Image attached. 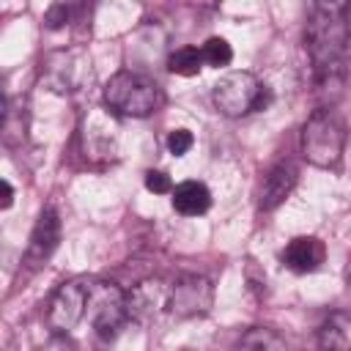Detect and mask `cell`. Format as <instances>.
Segmentation results:
<instances>
[{"instance_id":"8fae6325","label":"cell","mask_w":351,"mask_h":351,"mask_svg":"<svg viewBox=\"0 0 351 351\" xmlns=\"http://www.w3.org/2000/svg\"><path fill=\"white\" fill-rule=\"evenodd\" d=\"M326 258V247L321 239L315 236H296L288 241V247L282 250V263L285 269L296 271V274H310L315 271Z\"/></svg>"},{"instance_id":"9c48e42d","label":"cell","mask_w":351,"mask_h":351,"mask_svg":"<svg viewBox=\"0 0 351 351\" xmlns=\"http://www.w3.org/2000/svg\"><path fill=\"white\" fill-rule=\"evenodd\" d=\"M167 299H170V285H162L159 280L140 282V285H134V288L126 293L129 318H137V321L156 318L159 310L167 307Z\"/></svg>"},{"instance_id":"ba28073f","label":"cell","mask_w":351,"mask_h":351,"mask_svg":"<svg viewBox=\"0 0 351 351\" xmlns=\"http://www.w3.org/2000/svg\"><path fill=\"white\" fill-rule=\"evenodd\" d=\"M214 304V288L203 274H181L170 285V299L167 310L176 313L178 318H192L208 313Z\"/></svg>"},{"instance_id":"e0dca14e","label":"cell","mask_w":351,"mask_h":351,"mask_svg":"<svg viewBox=\"0 0 351 351\" xmlns=\"http://www.w3.org/2000/svg\"><path fill=\"white\" fill-rule=\"evenodd\" d=\"M200 52H203V60H206L208 66H214V69L228 66V63L233 60V49H230V44H228L222 36L206 38V44L200 47Z\"/></svg>"},{"instance_id":"30bf717a","label":"cell","mask_w":351,"mask_h":351,"mask_svg":"<svg viewBox=\"0 0 351 351\" xmlns=\"http://www.w3.org/2000/svg\"><path fill=\"white\" fill-rule=\"evenodd\" d=\"M60 241V219H58V211L52 206H47L38 219H36V228L30 233V244H27V261L30 263H44L55 247Z\"/></svg>"},{"instance_id":"6da1fadb","label":"cell","mask_w":351,"mask_h":351,"mask_svg":"<svg viewBox=\"0 0 351 351\" xmlns=\"http://www.w3.org/2000/svg\"><path fill=\"white\" fill-rule=\"evenodd\" d=\"M348 5L315 3L304 27V47L315 66V85L321 93L340 85L343 58L348 49Z\"/></svg>"},{"instance_id":"44dd1931","label":"cell","mask_w":351,"mask_h":351,"mask_svg":"<svg viewBox=\"0 0 351 351\" xmlns=\"http://www.w3.org/2000/svg\"><path fill=\"white\" fill-rule=\"evenodd\" d=\"M41 351H77V343H74L69 335H52V337L41 346Z\"/></svg>"},{"instance_id":"d6986e66","label":"cell","mask_w":351,"mask_h":351,"mask_svg":"<svg viewBox=\"0 0 351 351\" xmlns=\"http://www.w3.org/2000/svg\"><path fill=\"white\" fill-rule=\"evenodd\" d=\"M145 189L148 192H154V195H173V181H170V176L165 173V170H148L145 173Z\"/></svg>"},{"instance_id":"7402d4cb","label":"cell","mask_w":351,"mask_h":351,"mask_svg":"<svg viewBox=\"0 0 351 351\" xmlns=\"http://www.w3.org/2000/svg\"><path fill=\"white\" fill-rule=\"evenodd\" d=\"M0 189H3V200H0V208H8L11 203H14V189H11V184L3 178L0 181Z\"/></svg>"},{"instance_id":"8992f818","label":"cell","mask_w":351,"mask_h":351,"mask_svg":"<svg viewBox=\"0 0 351 351\" xmlns=\"http://www.w3.org/2000/svg\"><path fill=\"white\" fill-rule=\"evenodd\" d=\"M88 288H90V280H69L52 293L49 307H47V324L55 335H66L85 318Z\"/></svg>"},{"instance_id":"2e32d148","label":"cell","mask_w":351,"mask_h":351,"mask_svg":"<svg viewBox=\"0 0 351 351\" xmlns=\"http://www.w3.org/2000/svg\"><path fill=\"white\" fill-rule=\"evenodd\" d=\"M203 52L197 47H181L176 52H170L167 58V71L178 74V77H195L203 69Z\"/></svg>"},{"instance_id":"52a82bcc","label":"cell","mask_w":351,"mask_h":351,"mask_svg":"<svg viewBox=\"0 0 351 351\" xmlns=\"http://www.w3.org/2000/svg\"><path fill=\"white\" fill-rule=\"evenodd\" d=\"M44 80L58 93H71L90 80V58L82 49H60L44 60Z\"/></svg>"},{"instance_id":"ffe728a7","label":"cell","mask_w":351,"mask_h":351,"mask_svg":"<svg viewBox=\"0 0 351 351\" xmlns=\"http://www.w3.org/2000/svg\"><path fill=\"white\" fill-rule=\"evenodd\" d=\"M69 16H71V11H69V5H52L49 11H47V16H44V25L49 27V30H58V27H63V25H69Z\"/></svg>"},{"instance_id":"3957f363","label":"cell","mask_w":351,"mask_h":351,"mask_svg":"<svg viewBox=\"0 0 351 351\" xmlns=\"http://www.w3.org/2000/svg\"><path fill=\"white\" fill-rule=\"evenodd\" d=\"M104 101L110 110L132 118H145L159 107V88L143 74L118 71L104 85Z\"/></svg>"},{"instance_id":"9a60e30c","label":"cell","mask_w":351,"mask_h":351,"mask_svg":"<svg viewBox=\"0 0 351 351\" xmlns=\"http://www.w3.org/2000/svg\"><path fill=\"white\" fill-rule=\"evenodd\" d=\"M236 351H288L285 340L269 326H252L241 335Z\"/></svg>"},{"instance_id":"603a6c76","label":"cell","mask_w":351,"mask_h":351,"mask_svg":"<svg viewBox=\"0 0 351 351\" xmlns=\"http://www.w3.org/2000/svg\"><path fill=\"white\" fill-rule=\"evenodd\" d=\"M343 280L351 285V255L346 258V266H343Z\"/></svg>"},{"instance_id":"4fadbf2b","label":"cell","mask_w":351,"mask_h":351,"mask_svg":"<svg viewBox=\"0 0 351 351\" xmlns=\"http://www.w3.org/2000/svg\"><path fill=\"white\" fill-rule=\"evenodd\" d=\"M321 351H351V310H335L318 326Z\"/></svg>"},{"instance_id":"277c9868","label":"cell","mask_w":351,"mask_h":351,"mask_svg":"<svg viewBox=\"0 0 351 351\" xmlns=\"http://www.w3.org/2000/svg\"><path fill=\"white\" fill-rule=\"evenodd\" d=\"M211 99L222 115L241 118L252 110L266 107V88L250 71H230V74L217 80Z\"/></svg>"},{"instance_id":"5b68a950","label":"cell","mask_w":351,"mask_h":351,"mask_svg":"<svg viewBox=\"0 0 351 351\" xmlns=\"http://www.w3.org/2000/svg\"><path fill=\"white\" fill-rule=\"evenodd\" d=\"M88 321L96 329L99 337L110 340L121 332V326L129 318V304H126V293L115 285V282H101V280H90L88 288Z\"/></svg>"},{"instance_id":"7c38bea8","label":"cell","mask_w":351,"mask_h":351,"mask_svg":"<svg viewBox=\"0 0 351 351\" xmlns=\"http://www.w3.org/2000/svg\"><path fill=\"white\" fill-rule=\"evenodd\" d=\"M296 181H299V170H296L293 162H280V165H274V167L266 173L263 186H261V208H263V211L277 208V206L293 192Z\"/></svg>"},{"instance_id":"7a4b0ae2","label":"cell","mask_w":351,"mask_h":351,"mask_svg":"<svg viewBox=\"0 0 351 351\" xmlns=\"http://www.w3.org/2000/svg\"><path fill=\"white\" fill-rule=\"evenodd\" d=\"M346 148V123L335 110L318 107L302 129V154L315 167H332Z\"/></svg>"},{"instance_id":"ac0fdd59","label":"cell","mask_w":351,"mask_h":351,"mask_svg":"<svg viewBox=\"0 0 351 351\" xmlns=\"http://www.w3.org/2000/svg\"><path fill=\"white\" fill-rule=\"evenodd\" d=\"M192 145H195V137H192L189 129H173V132L167 134V151H170L173 156H184Z\"/></svg>"},{"instance_id":"5bb4252c","label":"cell","mask_w":351,"mask_h":351,"mask_svg":"<svg viewBox=\"0 0 351 351\" xmlns=\"http://www.w3.org/2000/svg\"><path fill=\"white\" fill-rule=\"evenodd\" d=\"M173 208L184 217H197L211 208V192L203 181H181L173 189Z\"/></svg>"}]
</instances>
